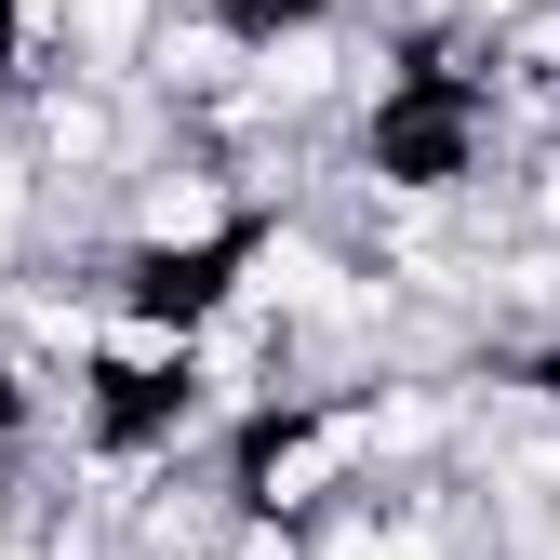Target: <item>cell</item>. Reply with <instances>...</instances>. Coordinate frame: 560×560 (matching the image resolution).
I'll list each match as a JSON object with an SVG mask.
<instances>
[{
    "label": "cell",
    "instance_id": "6da1fadb",
    "mask_svg": "<svg viewBox=\"0 0 560 560\" xmlns=\"http://www.w3.org/2000/svg\"><path fill=\"white\" fill-rule=\"evenodd\" d=\"M307 547L294 560H494L480 534V494L454 467H413V480H361V494H334L320 521H294Z\"/></svg>",
    "mask_w": 560,
    "mask_h": 560
},
{
    "label": "cell",
    "instance_id": "7a4b0ae2",
    "mask_svg": "<svg viewBox=\"0 0 560 560\" xmlns=\"http://www.w3.org/2000/svg\"><path fill=\"white\" fill-rule=\"evenodd\" d=\"M241 54H254V27L228 14V0H161V27H148V54H133V94H148L174 133L214 107V94H241Z\"/></svg>",
    "mask_w": 560,
    "mask_h": 560
},
{
    "label": "cell",
    "instance_id": "3957f363",
    "mask_svg": "<svg viewBox=\"0 0 560 560\" xmlns=\"http://www.w3.org/2000/svg\"><path fill=\"white\" fill-rule=\"evenodd\" d=\"M40 241H54V187H40V161L14 148V120H0V280H27Z\"/></svg>",
    "mask_w": 560,
    "mask_h": 560
},
{
    "label": "cell",
    "instance_id": "277c9868",
    "mask_svg": "<svg viewBox=\"0 0 560 560\" xmlns=\"http://www.w3.org/2000/svg\"><path fill=\"white\" fill-rule=\"evenodd\" d=\"M241 27H280V14H320V0H228Z\"/></svg>",
    "mask_w": 560,
    "mask_h": 560
}]
</instances>
